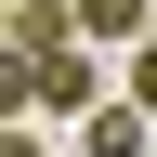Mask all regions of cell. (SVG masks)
<instances>
[{"label":"cell","mask_w":157,"mask_h":157,"mask_svg":"<svg viewBox=\"0 0 157 157\" xmlns=\"http://www.w3.org/2000/svg\"><path fill=\"white\" fill-rule=\"evenodd\" d=\"M26 105H52V118H92V105H105V78H92L78 39H66V52H26Z\"/></svg>","instance_id":"1"},{"label":"cell","mask_w":157,"mask_h":157,"mask_svg":"<svg viewBox=\"0 0 157 157\" xmlns=\"http://www.w3.org/2000/svg\"><path fill=\"white\" fill-rule=\"evenodd\" d=\"M0 39L13 52H66V0H0Z\"/></svg>","instance_id":"2"},{"label":"cell","mask_w":157,"mask_h":157,"mask_svg":"<svg viewBox=\"0 0 157 157\" xmlns=\"http://www.w3.org/2000/svg\"><path fill=\"white\" fill-rule=\"evenodd\" d=\"M66 39L92 52V39H144V0H66Z\"/></svg>","instance_id":"3"},{"label":"cell","mask_w":157,"mask_h":157,"mask_svg":"<svg viewBox=\"0 0 157 157\" xmlns=\"http://www.w3.org/2000/svg\"><path fill=\"white\" fill-rule=\"evenodd\" d=\"M78 157H144V118H131V105H92V118H78Z\"/></svg>","instance_id":"4"},{"label":"cell","mask_w":157,"mask_h":157,"mask_svg":"<svg viewBox=\"0 0 157 157\" xmlns=\"http://www.w3.org/2000/svg\"><path fill=\"white\" fill-rule=\"evenodd\" d=\"M118 105H131V118H157V26L131 39V92H118Z\"/></svg>","instance_id":"5"},{"label":"cell","mask_w":157,"mask_h":157,"mask_svg":"<svg viewBox=\"0 0 157 157\" xmlns=\"http://www.w3.org/2000/svg\"><path fill=\"white\" fill-rule=\"evenodd\" d=\"M26 118V52H0V131Z\"/></svg>","instance_id":"6"},{"label":"cell","mask_w":157,"mask_h":157,"mask_svg":"<svg viewBox=\"0 0 157 157\" xmlns=\"http://www.w3.org/2000/svg\"><path fill=\"white\" fill-rule=\"evenodd\" d=\"M0 157H39V144H26V131H0Z\"/></svg>","instance_id":"7"},{"label":"cell","mask_w":157,"mask_h":157,"mask_svg":"<svg viewBox=\"0 0 157 157\" xmlns=\"http://www.w3.org/2000/svg\"><path fill=\"white\" fill-rule=\"evenodd\" d=\"M0 52H13V39H0Z\"/></svg>","instance_id":"8"}]
</instances>
